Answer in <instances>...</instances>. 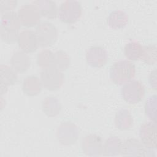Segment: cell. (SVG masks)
Masks as SVG:
<instances>
[{"mask_svg":"<svg viewBox=\"0 0 157 157\" xmlns=\"http://www.w3.org/2000/svg\"><path fill=\"white\" fill-rule=\"evenodd\" d=\"M21 23L18 13L13 10L5 12L1 18V37L7 43L17 40Z\"/></svg>","mask_w":157,"mask_h":157,"instance_id":"obj_1","label":"cell"},{"mask_svg":"<svg viewBox=\"0 0 157 157\" xmlns=\"http://www.w3.org/2000/svg\"><path fill=\"white\" fill-rule=\"evenodd\" d=\"M109 74L110 80L113 83L124 85L134 77L136 67L129 60H119L111 66Z\"/></svg>","mask_w":157,"mask_h":157,"instance_id":"obj_2","label":"cell"},{"mask_svg":"<svg viewBox=\"0 0 157 157\" xmlns=\"http://www.w3.org/2000/svg\"><path fill=\"white\" fill-rule=\"evenodd\" d=\"M82 13V7L79 1L66 0L60 4L58 8V15L62 22L71 24L78 20Z\"/></svg>","mask_w":157,"mask_h":157,"instance_id":"obj_3","label":"cell"},{"mask_svg":"<svg viewBox=\"0 0 157 157\" xmlns=\"http://www.w3.org/2000/svg\"><path fill=\"white\" fill-rule=\"evenodd\" d=\"M35 33L39 45L42 47L51 46L58 38V31L56 27L48 21L40 22L36 27Z\"/></svg>","mask_w":157,"mask_h":157,"instance_id":"obj_4","label":"cell"},{"mask_svg":"<svg viewBox=\"0 0 157 157\" xmlns=\"http://www.w3.org/2000/svg\"><path fill=\"white\" fill-rule=\"evenodd\" d=\"M121 94L123 99L128 103L137 104L143 99L145 96V87L141 82L131 80L123 85Z\"/></svg>","mask_w":157,"mask_h":157,"instance_id":"obj_5","label":"cell"},{"mask_svg":"<svg viewBox=\"0 0 157 157\" xmlns=\"http://www.w3.org/2000/svg\"><path fill=\"white\" fill-rule=\"evenodd\" d=\"M40 77L42 86L51 91L59 89L64 80L63 72L54 67L42 69Z\"/></svg>","mask_w":157,"mask_h":157,"instance_id":"obj_6","label":"cell"},{"mask_svg":"<svg viewBox=\"0 0 157 157\" xmlns=\"http://www.w3.org/2000/svg\"><path fill=\"white\" fill-rule=\"evenodd\" d=\"M17 13L21 25L27 27L37 25L42 16L38 7L33 2L22 5Z\"/></svg>","mask_w":157,"mask_h":157,"instance_id":"obj_7","label":"cell"},{"mask_svg":"<svg viewBox=\"0 0 157 157\" xmlns=\"http://www.w3.org/2000/svg\"><path fill=\"white\" fill-rule=\"evenodd\" d=\"M140 142L147 149H156L157 147L156 129L155 121H147L143 123L139 129Z\"/></svg>","mask_w":157,"mask_h":157,"instance_id":"obj_8","label":"cell"},{"mask_svg":"<svg viewBox=\"0 0 157 157\" xmlns=\"http://www.w3.org/2000/svg\"><path fill=\"white\" fill-rule=\"evenodd\" d=\"M87 63L93 67H101L108 60V53L102 46L93 45L90 47L86 53Z\"/></svg>","mask_w":157,"mask_h":157,"instance_id":"obj_9","label":"cell"},{"mask_svg":"<svg viewBox=\"0 0 157 157\" xmlns=\"http://www.w3.org/2000/svg\"><path fill=\"white\" fill-rule=\"evenodd\" d=\"M17 42L21 50L27 53L36 51L39 45L35 31L25 29L18 34Z\"/></svg>","mask_w":157,"mask_h":157,"instance_id":"obj_10","label":"cell"},{"mask_svg":"<svg viewBox=\"0 0 157 157\" xmlns=\"http://www.w3.org/2000/svg\"><path fill=\"white\" fill-rule=\"evenodd\" d=\"M147 152V148L137 139L129 138L122 143L121 153L123 156H145Z\"/></svg>","mask_w":157,"mask_h":157,"instance_id":"obj_11","label":"cell"},{"mask_svg":"<svg viewBox=\"0 0 157 157\" xmlns=\"http://www.w3.org/2000/svg\"><path fill=\"white\" fill-rule=\"evenodd\" d=\"M10 64L17 72L23 73L30 67L31 60L27 53L22 50L17 51L11 56Z\"/></svg>","mask_w":157,"mask_h":157,"instance_id":"obj_12","label":"cell"},{"mask_svg":"<svg viewBox=\"0 0 157 157\" xmlns=\"http://www.w3.org/2000/svg\"><path fill=\"white\" fill-rule=\"evenodd\" d=\"M83 150L87 153H101L103 152V144L99 136L95 134L86 136L82 141Z\"/></svg>","mask_w":157,"mask_h":157,"instance_id":"obj_13","label":"cell"},{"mask_svg":"<svg viewBox=\"0 0 157 157\" xmlns=\"http://www.w3.org/2000/svg\"><path fill=\"white\" fill-rule=\"evenodd\" d=\"M39 9L42 16L49 19L57 17L58 9L55 2L52 0H37L32 2Z\"/></svg>","mask_w":157,"mask_h":157,"instance_id":"obj_14","label":"cell"},{"mask_svg":"<svg viewBox=\"0 0 157 157\" xmlns=\"http://www.w3.org/2000/svg\"><path fill=\"white\" fill-rule=\"evenodd\" d=\"M17 80V72L12 67L4 64H1L0 66V83L1 93L4 88L7 90V86L13 85Z\"/></svg>","mask_w":157,"mask_h":157,"instance_id":"obj_15","label":"cell"},{"mask_svg":"<svg viewBox=\"0 0 157 157\" xmlns=\"http://www.w3.org/2000/svg\"><path fill=\"white\" fill-rule=\"evenodd\" d=\"M42 87L40 79L34 75L26 77L23 81L22 89L25 94L28 96L38 94Z\"/></svg>","mask_w":157,"mask_h":157,"instance_id":"obj_16","label":"cell"},{"mask_svg":"<svg viewBox=\"0 0 157 157\" xmlns=\"http://www.w3.org/2000/svg\"><path fill=\"white\" fill-rule=\"evenodd\" d=\"M108 25L113 29L124 28L128 22V16L126 12L121 10L112 11L107 17Z\"/></svg>","mask_w":157,"mask_h":157,"instance_id":"obj_17","label":"cell"},{"mask_svg":"<svg viewBox=\"0 0 157 157\" xmlns=\"http://www.w3.org/2000/svg\"><path fill=\"white\" fill-rule=\"evenodd\" d=\"M143 47L137 41H130L128 42L123 49L126 58L129 61H137L141 58Z\"/></svg>","mask_w":157,"mask_h":157,"instance_id":"obj_18","label":"cell"},{"mask_svg":"<svg viewBox=\"0 0 157 157\" xmlns=\"http://www.w3.org/2000/svg\"><path fill=\"white\" fill-rule=\"evenodd\" d=\"M115 123L117 128L123 130L128 129L132 126L133 118L128 110L121 109L116 113Z\"/></svg>","mask_w":157,"mask_h":157,"instance_id":"obj_19","label":"cell"},{"mask_svg":"<svg viewBox=\"0 0 157 157\" xmlns=\"http://www.w3.org/2000/svg\"><path fill=\"white\" fill-rule=\"evenodd\" d=\"M42 109L45 114L53 117L59 112L61 105L56 98L53 96L47 97L42 102Z\"/></svg>","mask_w":157,"mask_h":157,"instance_id":"obj_20","label":"cell"},{"mask_svg":"<svg viewBox=\"0 0 157 157\" xmlns=\"http://www.w3.org/2000/svg\"><path fill=\"white\" fill-rule=\"evenodd\" d=\"M122 142L117 137H110L107 139L103 145V152L105 155L113 156L121 153Z\"/></svg>","mask_w":157,"mask_h":157,"instance_id":"obj_21","label":"cell"},{"mask_svg":"<svg viewBox=\"0 0 157 157\" xmlns=\"http://www.w3.org/2000/svg\"><path fill=\"white\" fill-rule=\"evenodd\" d=\"M55 53L49 50H43L37 55V65L44 69L53 67Z\"/></svg>","mask_w":157,"mask_h":157,"instance_id":"obj_22","label":"cell"},{"mask_svg":"<svg viewBox=\"0 0 157 157\" xmlns=\"http://www.w3.org/2000/svg\"><path fill=\"white\" fill-rule=\"evenodd\" d=\"M156 45L150 44L143 47L142 60L147 64H154L156 62Z\"/></svg>","mask_w":157,"mask_h":157,"instance_id":"obj_23","label":"cell"},{"mask_svg":"<svg viewBox=\"0 0 157 157\" xmlns=\"http://www.w3.org/2000/svg\"><path fill=\"white\" fill-rule=\"evenodd\" d=\"M54 53L53 67L61 71L66 69L70 64V58L68 55L62 50L56 51Z\"/></svg>","mask_w":157,"mask_h":157,"instance_id":"obj_24","label":"cell"},{"mask_svg":"<svg viewBox=\"0 0 157 157\" xmlns=\"http://www.w3.org/2000/svg\"><path fill=\"white\" fill-rule=\"evenodd\" d=\"M145 112L146 115L151 121L156 122V95L150 96L145 101Z\"/></svg>","mask_w":157,"mask_h":157,"instance_id":"obj_25","label":"cell"},{"mask_svg":"<svg viewBox=\"0 0 157 157\" xmlns=\"http://www.w3.org/2000/svg\"><path fill=\"white\" fill-rule=\"evenodd\" d=\"M17 1H0V10L1 12H7L13 10L15 7Z\"/></svg>","mask_w":157,"mask_h":157,"instance_id":"obj_26","label":"cell"},{"mask_svg":"<svg viewBox=\"0 0 157 157\" xmlns=\"http://www.w3.org/2000/svg\"><path fill=\"white\" fill-rule=\"evenodd\" d=\"M149 83L154 90L156 89V70L155 69L149 75Z\"/></svg>","mask_w":157,"mask_h":157,"instance_id":"obj_27","label":"cell"}]
</instances>
